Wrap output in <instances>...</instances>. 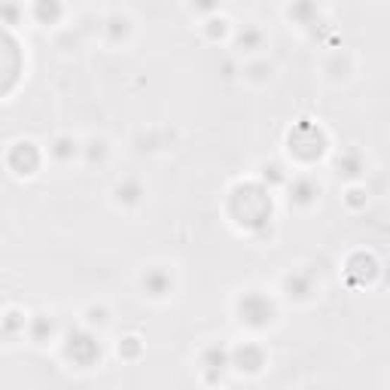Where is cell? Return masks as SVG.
I'll return each mask as SVG.
<instances>
[{"label":"cell","instance_id":"cell-8","mask_svg":"<svg viewBox=\"0 0 390 390\" xmlns=\"http://www.w3.org/2000/svg\"><path fill=\"white\" fill-rule=\"evenodd\" d=\"M171 287H174V281L165 268H150V272L144 275V290L150 296H156V299H159V296H168Z\"/></svg>","mask_w":390,"mask_h":390},{"label":"cell","instance_id":"cell-15","mask_svg":"<svg viewBox=\"0 0 390 390\" xmlns=\"http://www.w3.org/2000/svg\"><path fill=\"white\" fill-rule=\"evenodd\" d=\"M77 153H80V146H77V141H73V137H58V141L52 144V156L58 162H70Z\"/></svg>","mask_w":390,"mask_h":390},{"label":"cell","instance_id":"cell-1","mask_svg":"<svg viewBox=\"0 0 390 390\" xmlns=\"http://www.w3.org/2000/svg\"><path fill=\"white\" fill-rule=\"evenodd\" d=\"M229 210L247 232L263 235L268 229V220H272V195H268L265 187H259V183H241V187H235V192H232Z\"/></svg>","mask_w":390,"mask_h":390},{"label":"cell","instance_id":"cell-18","mask_svg":"<svg viewBox=\"0 0 390 390\" xmlns=\"http://www.w3.org/2000/svg\"><path fill=\"white\" fill-rule=\"evenodd\" d=\"M55 332V320L46 317V314H40V317H34V339L37 341H46Z\"/></svg>","mask_w":390,"mask_h":390},{"label":"cell","instance_id":"cell-7","mask_svg":"<svg viewBox=\"0 0 390 390\" xmlns=\"http://www.w3.org/2000/svg\"><path fill=\"white\" fill-rule=\"evenodd\" d=\"M232 366L247 369V372H256L259 366H265V354H263V348H256V345H244V348L232 351Z\"/></svg>","mask_w":390,"mask_h":390},{"label":"cell","instance_id":"cell-24","mask_svg":"<svg viewBox=\"0 0 390 390\" xmlns=\"http://www.w3.org/2000/svg\"><path fill=\"white\" fill-rule=\"evenodd\" d=\"M137 351H141V345H137V339H125V354H128V357H134Z\"/></svg>","mask_w":390,"mask_h":390},{"label":"cell","instance_id":"cell-21","mask_svg":"<svg viewBox=\"0 0 390 390\" xmlns=\"http://www.w3.org/2000/svg\"><path fill=\"white\" fill-rule=\"evenodd\" d=\"M192 9L195 13H213V9H220V0H192Z\"/></svg>","mask_w":390,"mask_h":390},{"label":"cell","instance_id":"cell-19","mask_svg":"<svg viewBox=\"0 0 390 390\" xmlns=\"http://www.w3.org/2000/svg\"><path fill=\"white\" fill-rule=\"evenodd\" d=\"M107 156V146H104V141H92L89 146H86V159L95 165V162H101Z\"/></svg>","mask_w":390,"mask_h":390},{"label":"cell","instance_id":"cell-25","mask_svg":"<svg viewBox=\"0 0 390 390\" xmlns=\"http://www.w3.org/2000/svg\"><path fill=\"white\" fill-rule=\"evenodd\" d=\"M265 70H268L265 64H256V68H253V77H256V80H263V77H265Z\"/></svg>","mask_w":390,"mask_h":390},{"label":"cell","instance_id":"cell-17","mask_svg":"<svg viewBox=\"0 0 390 390\" xmlns=\"http://www.w3.org/2000/svg\"><path fill=\"white\" fill-rule=\"evenodd\" d=\"M238 46H241V49H247V52L259 49V46H263V34H259L253 25H244V31L238 34Z\"/></svg>","mask_w":390,"mask_h":390},{"label":"cell","instance_id":"cell-26","mask_svg":"<svg viewBox=\"0 0 390 390\" xmlns=\"http://www.w3.org/2000/svg\"><path fill=\"white\" fill-rule=\"evenodd\" d=\"M351 204H363V192H351Z\"/></svg>","mask_w":390,"mask_h":390},{"label":"cell","instance_id":"cell-4","mask_svg":"<svg viewBox=\"0 0 390 390\" xmlns=\"http://www.w3.org/2000/svg\"><path fill=\"white\" fill-rule=\"evenodd\" d=\"M64 354L77 366H92L101 360V345L95 341V336H89V332H82V329H73V332H68V341H64Z\"/></svg>","mask_w":390,"mask_h":390},{"label":"cell","instance_id":"cell-22","mask_svg":"<svg viewBox=\"0 0 390 390\" xmlns=\"http://www.w3.org/2000/svg\"><path fill=\"white\" fill-rule=\"evenodd\" d=\"M89 323H92V327H104V323H107V311L104 308H89Z\"/></svg>","mask_w":390,"mask_h":390},{"label":"cell","instance_id":"cell-2","mask_svg":"<svg viewBox=\"0 0 390 390\" xmlns=\"http://www.w3.org/2000/svg\"><path fill=\"white\" fill-rule=\"evenodd\" d=\"M238 314H241V323H247V327H253V329H263L275 320V305L263 293H247L244 299L238 302Z\"/></svg>","mask_w":390,"mask_h":390},{"label":"cell","instance_id":"cell-16","mask_svg":"<svg viewBox=\"0 0 390 390\" xmlns=\"http://www.w3.org/2000/svg\"><path fill=\"white\" fill-rule=\"evenodd\" d=\"M141 195H144V189H141V183H137V180H125V183H119V187H116V199L122 204H134Z\"/></svg>","mask_w":390,"mask_h":390},{"label":"cell","instance_id":"cell-23","mask_svg":"<svg viewBox=\"0 0 390 390\" xmlns=\"http://www.w3.org/2000/svg\"><path fill=\"white\" fill-rule=\"evenodd\" d=\"M208 34L210 37H222V34H226V22H222V18H220V22H217V18H210V22H208Z\"/></svg>","mask_w":390,"mask_h":390},{"label":"cell","instance_id":"cell-20","mask_svg":"<svg viewBox=\"0 0 390 390\" xmlns=\"http://www.w3.org/2000/svg\"><path fill=\"white\" fill-rule=\"evenodd\" d=\"M281 180H284L281 165H265V183H281Z\"/></svg>","mask_w":390,"mask_h":390},{"label":"cell","instance_id":"cell-14","mask_svg":"<svg viewBox=\"0 0 390 390\" xmlns=\"http://www.w3.org/2000/svg\"><path fill=\"white\" fill-rule=\"evenodd\" d=\"M339 174H345V177H360L363 174V159H360V153H345L339 159Z\"/></svg>","mask_w":390,"mask_h":390},{"label":"cell","instance_id":"cell-13","mask_svg":"<svg viewBox=\"0 0 390 390\" xmlns=\"http://www.w3.org/2000/svg\"><path fill=\"white\" fill-rule=\"evenodd\" d=\"M104 31H107V37H110V40H113V43H119V40H125V37H128V31H132V22H128L125 15H110V18H107V27H104Z\"/></svg>","mask_w":390,"mask_h":390},{"label":"cell","instance_id":"cell-5","mask_svg":"<svg viewBox=\"0 0 390 390\" xmlns=\"http://www.w3.org/2000/svg\"><path fill=\"white\" fill-rule=\"evenodd\" d=\"M9 168L18 171V174H34L37 171V165H40V153H37V146L34 144H15L13 150H9Z\"/></svg>","mask_w":390,"mask_h":390},{"label":"cell","instance_id":"cell-3","mask_svg":"<svg viewBox=\"0 0 390 390\" xmlns=\"http://www.w3.org/2000/svg\"><path fill=\"white\" fill-rule=\"evenodd\" d=\"M323 146H327V137H323L320 128L311 125V122H302V125L290 134V150L299 156V159H305V162L317 159V156L323 153Z\"/></svg>","mask_w":390,"mask_h":390},{"label":"cell","instance_id":"cell-9","mask_svg":"<svg viewBox=\"0 0 390 390\" xmlns=\"http://www.w3.org/2000/svg\"><path fill=\"white\" fill-rule=\"evenodd\" d=\"M287 293L296 296V299H308V296L314 293V281L308 272H293L290 277H287Z\"/></svg>","mask_w":390,"mask_h":390},{"label":"cell","instance_id":"cell-6","mask_svg":"<svg viewBox=\"0 0 390 390\" xmlns=\"http://www.w3.org/2000/svg\"><path fill=\"white\" fill-rule=\"evenodd\" d=\"M201 366H204V372H208L210 382H217V378L222 375V369L232 366V351L222 348V345H210L201 354Z\"/></svg>","mask_w":390,"mask_h":390},{"label":"cell","instance_id":"cell-11","mask_svg":"<svg viewBox=\"0 0 390 390\" xmlns=\"http://www.w3.org/2000/svg\"><path fill=\"white\" fill-rule=\"evenodd\" d=\"M290 18L299 25H314L317 22V4L314 0H293L290 4Z\"/></svg>","mask_w":390,"mask_h":390},{"label":"cell","instance_id":"cell-10","mask_svg":"<svg viewBox=\"0 0 390 390\" xmlns=\"http://www.w3.org/2000/svg\"><path fill=\"white\" fill-rule=\"evenodd\" d=\"M317 183L308 180V177H299V180H293V187H290V199L296 204H311L314 199H317Z\"/></svg>","mask_w":390,"mask_h":390},{"label":"cell","instance_id":"cell-12","mask_svg":"<svg viewBox=\"0 0 390 390\" xmlns=\"http://www.w3.org/2000/svg\"><path fill=\"white\" fill-rule=\"evenodd\" d=\"M34 15L43 25H55L61 18V0H37L34 4Z\"/></svg>","mask_w":390,"mask_h":390}]
</instances>
